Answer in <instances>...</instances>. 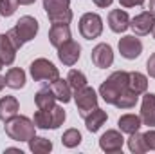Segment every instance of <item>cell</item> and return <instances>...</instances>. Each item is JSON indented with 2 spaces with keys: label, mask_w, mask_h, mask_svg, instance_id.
Segmentation results:
<instances>
[{
  "label": "cell",
  "mask_w": 155,
  "mask_h": 154,
  "mask_svg": "<svg viewBox=\"0 0 155 154\" xmlns=\"http://www.w3.org/2000/svg\"><path fill=\"white\" fill-rule=\"evenodd\" d=\"M38 29H40L38 20H36L35 16L25 15V16H22V18L15 24L13 29L7 31V37H9V40L13 42V45H15L16 49H20L24 44L31 42V40L38 35Z\"/></svg>",
  "instance_id": "1"
},
{
  "label": "cell",
  "mask_w": 155,
  "mask_h": 154,
  "mask_svg": "<svg viewBox=\"0 0 155 154\" xmlns=\"http://www.w3.org/2000/svg\"><path fill=\"white\" fill-rule=\"evenodd\" d=\"M4 129H5V134L11 140H15V142H29L36 134V125L27 116L16 114L15 118H11V120L5 121Z\"/></svg>",
  "instance_id": "2"
},
{
  "label": "cell",
  "mask_w": 155,
  "mask_h": 154,
  "mask_svg": "<svg viewBox=\"0 0 155 154\" xmlns=\"http://www.w3.org/2000/svg\"><path fill=\"white\" fill-rule=\"evenodd\" d=\"M128 87V73L126 71H116L107 78L101 87H99V96L107 102V103H116L117 96Z\"/></svg>",
  "instance_id": "3"
},
{
  "label": "cell",
  "mask_w": 155,
  "mask_h": 154,
  "mask_svg": "<svg viewBox=\"0 0 155 154\" xmlns=\"http://www.w3.org/2000/svg\"><path fill=\"white\" fill-rule=\"evenodd\" d=\"M43 9L51 24H71V0H43Z\"/></svg>",
  "instance_id": "4"
},
{
  "label": "cell",
  "mask_w": 155,
  "mask_h": 154,
  "mask_svg": "<svg viewBox=\"0 0 155 154\" xmlns=\"http://www.w3.org/2000/svg\"><path fill=\"white\" fill-rule=\"evenodd\" d=\"M29 73L35 82H54L56 78H60L58 67L52 62H49L47 58H36L31 64Z\"/></svg>",
  "instance_id": "5"
},
{
  "label": "cell",
  "mask_w": 155,
  "mask_h": 154,
  "mask_svg": "<svg viewBox=\"0 0 155 154\" xmlns=\"http://www.w3.org/2000/svg\"><path fill=\"white\" fill-rule=\"evenodd\" d=\"M79 33L87 40L97 38L103 33V18L97 13H85L79 18Z\"/></svg>",
  "instance_id": "6"
},
{
  "label": "cell",
  "mask_w": 155,
  "mask_h": 154,
  "mask_svg": "<svg viewBox=\"0 0 155 154\" xmlns=\"http://www.w3.org/2000/svg\"><path fill=\"white\" fill-rule=\"evenodd\" d=\"M72 96H74V102H76L78 113L83 116V118L88 114L92 109L97 107V94H96V91H94L92 87H88V85H85L83 89L74 91Z\"/></svg>",
  "instance_id": "7"
},
{
  "label": "cell",
  "mask_w": 155,
  "mask_h": 154,
  "mask_svg": "<svg viewBox=\"0 0 155 154\" xmlns=\"http://www.w3.org/2000/svg\"><path fill=\"white\" fill-rule=\"evenodd\" d=\"M117 47H119L121 56L126 58V60H135V58H139L141 53H143V42L137 38L135 35H126V37H123V38L119 40Z\"/></svg>",
  "instance_id": "8"
},
{
  "label": "cell",
  "mask_w": 155,
  "mask_h": 154,
  "mask_svg": "<svg viewBox=\"0 0 155 154\" xmlns=\"http://www.w3.org/2000/svg\"><path fill=\"white\" fill-rule=\"evenodd\" d=\"M155 26V16L150 11H143L139 15H135L134 18H130V27L135 33V37H146L152 33Z\"/></svg>",
  "instance_id": "9"
},
{
  "label": "cell",
  "mask_w": 155,
  "mask_h": 154,
  "mask_svg": "<svg viewBox=\"0 0 155 154\" xmlns=\"http://www.w3.org/2000/svg\"><path fill=\"white\" fill-rule=\"evenodd\" d=\"M79 56H81V45L74 40H69V42H65L63 45L58 47V58L67 67H72L79 60Z\"/></svg>",
  "instance_id": "10"
},
{
  "label": "cell",
  "mask_w": 155,
  "mask_h": 154,
  "mask_svg": "<svg viewBox=\"0 0 155 154\" xmlns=\"http://www.w3.org/2000/svg\"><path fill=\"white\" fill-rule=\"evenodd\" d=\"M92 64L99 69H107L114 64V51L108 44H97L90 53Z\"/></svg>",
  "instance_id": "11"
},
{
  "label": "cell",
  "mask_w": 155,
  "mask_h": 154,
  "mask_svg": "<svg viewBox=\"0 0 155 154\" xmlns=\"http://www.w3.org/2000/svg\"><path fill=\"white\" fill-rule=\"evenodd\" d=\"M123 145H124V138H123V132L121 131L110 129V131H107L99 138V147L105 152H121L123 151Z\"/></svg>",
  "instance_id": "12"
},
{
  "label": "cell",
  "mask_w": 155,
  "mask_h": 154,
  "mask_svg": "<svg viewBox=\"0 0 155 154\" xmlns=\"http://www.w3.org/2000/svg\"><path fill=\"white\" fill-rule=\"evenodd\" d=\"M69 40H72L69 24H52L51 26V29H49V42H51L52 47L58 49L60 45H63Z\"/></svg>",
  "instance_id": "13"
},
{
  "label": "cell",
  "mask_w": 155,
  "mask_h": 154,
  "mask_svg": "<svg viewBox=\"0 0 155 154\" xmlns=\"http://www.w3.org/2000/svg\"><path fill=\"white\" fill-rule=\"evenodd\" d=\"M108 27L114 33H124L130 27V16L123 9H112L108 13Z\"/></svg>",
  "instance_id": "14"
},
{
  "label": "cell",
  "mask_w": 155,
  "mask_h": 154,
  "mask_svg": "<svg viewBox=\"0 0 155 154\" xmlns=\"http://www.w3.org/2000/svg\"><path fill=\"white\" fill-rule=\"evenodd\" d=\"M141 120L143 125L155 127V94L148 93L143 96V103H141Z\"/></svg>",
  "instance_id": "15"
},
{
  "label": "cell",
  "mask_w": 155,
  "mask_h": 154,
  "mask_svg": "<svg viewBox=\"0 0 155 154\" xmlns=\"http://www.w3.org/2000/svg\"><path fill=\"white\" fill-rule=\"evenodd\" d=\"M49 87H51L52 94L56 96V100H60V102H63V103H69V102H71V98H72V89H71V85H69L67 80L56 78L54 82H51Z\"/></svg>",
  "instance_id": "16"
},
{
  "label": "cell",
  "mask_w": 155,
  "mask_h": 154,
  "mask_svg": "<svg viewBox=\"0 0 155 154\" xmlns=\"http://www.w3.org/2000/svg\"><path fill=\"white\" fill-rule=\"evenodd\" d=\"M107 118H108L107 111H103V109L96 107V109H92L88 114L85 116V125H87V129H88L90 132H97V131L105 125Z\"/></svg>",
  "instance_id": "17"
},
{
  "label": "cell",
  "mask_w": 155,
  "mask_h": 154,
  "mask_svg": "<svg viewBox=\"0 0 155 154\" xmlns=\"http://www.w3.org/2000/svg\"><path fill=\"white\" fill-rule=\"evenodd\" d=\"M141 125H143V120H141V116L132 114V113H128V114H123L119 120H117V127H119V131H121V132H124V134L137 132V131L141 129Z\"/></svg>",
  "instance_id": "18"
},
{
  "label": "cell",
  "mask_w": 155,
  "mask_h": 154,
  "mask_svg": "<svg viewBox=\"0 0 155 154\" xmlns=\"http://www.w3.org/2000/svg\"><path fill=\"white\" fill-rule=\"evenodd\" d=\"M18 109H20V105H18V100L15 96H4V98H0V120L4 123L18 114Z\"/></svg>",
  "instance_id": "19"
},
{
  "label": "cell",
  "mask_w": 155,
  "mask_h": 154,
  "mask_svg": "<svg viewBox=\"0 0 155 154\" xmlns=\"http://www.w3.org/2000/svg\"><path fill=\"white\" fill-rule=\"evenodd\" d=\"M16 47L13 45V42L9 40L7 33L0 35V60L4 62V65H11L16 58Z\"/></svg>",
  "instance_id": "20"
},
{
  "label": "cell",
  "mask_w": 155,
  "mask_h": 154,
  "mask_svg": "<svg viewBox=\"0 0 155 154\" xmlns=\"http://www.w3.org/2000/svg\"><path fill=\"white\" fill-rule=\"evenodd\" d=\"M128 89L134 91L135 94H144L148 89V78L139 71L128 73Z\"/></svg>",
  "instance_id": "21"
},
{
  "label": "cell",
  "mask_w": 155,
  "mask_h": 154,
  "mask_svg": "<svg viewBox=\"0 0 155 154\" xmlns=\"http://www.w3.org/2000/svg\"><path fill=\"white\" fill-rule=\"evenodd\" d=\"M35 102H36V107H38V109L51 111V109L56 105V96L52 94L51 87H45V89H40L38 93L35 94Z\"/></svg>",
  "instance_id": "22"
},
{
  "label": "cell",
  "mask_w": 155,
  "mask_h": 154,
  "mask_svg": "<svg viewBox=\"0 0 155 154\" xmlns=\"http://www.w3.org/2000/svg\"><path fill=\"white\" fill-rule=\"evenodd\" d=\"M4 80H5V85L11 89H22L25 85V71L20 67H11L5 73Z\"/></svg>",
  "instance_id": "23"
},
{
  "label": "cell",
  "mask_w": 155,
  "mask_h": 154,
  "mask_svg": "<svg viewBox=\"0 0 155 154\" xmlns=\"http://www.w3.org/2000/svg\"><path fill=\"white\" fill-rule=\"evenodd\" d=\"M29 151L35 154H47L52 151V142L51 140H47V138H41V136H33L29 142Z\"/></svg>",
  "instance_id": "24"
},
{
  "label": "cell",
  "mask_w": 155,
  "mask_h": 154,
  "mask_svg": "<svg viewBox=\"0 0 155 154\" xmlns=\"http://www.w3.org/2000/svg\"><path fill=\"white\" fill-rule=\"evenodd\" d=\"M137 100H139V94H135L134 91H130L128 87L117 96L116 100V107H119V109H132V107H135V103H137Z\"/></svg>",
  "instance_id": "25"
},
{
  "label": "cell",
  "mask_w": 155,
  "mask_h": 154,
  "mask_svg": "<svg viewBox=\"0 0 155 154\" xmlns=\"http://www.w3.org/2000/svg\"><path fill=\"white\" fill-rule=\"evenodd\" d=\"M128 149H130V152H134V154H143L148 151L146 143H144V138H143V134L139 131L130 134V138H128Z\"/></svg>",
  "instance_id": "26"
},
{
  "label": "cell",
  "mask_w": 155,
  "mask_h": 154,
  "mask_svg": "<svg viewBox=\"0 0 155 154\" xmlns=\"http://www.w3.org/2000/svg\"><path fill=\"white\" fill-rule=\"evenodd\" d=\"M51 111H52V109H51ZM51 111L38 109V111L35 113L33 121H35V125H36L38 129H52V114H51Z\"/></svg>",
  "instance_id": "27"
},
{
  "label": "cell",
  "mask_w": 155,
  "mask_h": 154,
  "mask_svg": "<svg viewBox=\"0 0 155 154\" xmlns=\"http://www.w3.org/2000/svg\"><path fill=\"white\" fill-rule=\"evenodd\" d=\"M67 82H69L72 91H78V89H83L87 85V76L78 69H71L69 75H67Z\"/></svg>",
  "instance_id": "28"
},
{
  "label": "cell",
  "mask_w": 155,
  "mask_h": 154,
  "mask_svg": "<svg viewBox=\"0 0 155 154\" xmlns=\"http://www.w3.org/2000/svg\"><path fill=\"white\" fill-rule=\"evenodd\" d=\"M61 143L69 149H74L81 143V132L78 129H67L61 136Z\"/></svg>",
  "instance_id": "29"
},
{
  "label": "cell",
  "mask_w": 155,
  "mask_h": 154,
  "mask_svg": "<svg viewBox=\"0 0 155 154\" xmlns=\"http://www.w3.org/2000/svg\"><path fill=\"white\" fill-rule=\"evenodd\" d=\"M18 9V0H0V15L13 16Z\"/></svg>",
  "instance_id": "30"
},
{
  "label": "cell",
  "mask_w": 155,
  "mask_h": 154,
  "mask_svg": "<svg viewBox=\"0 0 155 154\" xmlns=\"http://www.w3.org/2000/svg\"><path fill=\"white\" fill-rule=\"evenodd\" d=\"M51 114H52V129H58V127H61L63 125V121H65V111H63V107H60V105H54L52 107V111H51Z\"/></svg>",
  "instance_id": "31"
},
{
  "label": "cell",
  "mask_w": 155,
  "mask_h": 154,
  "mask_svg": "<svg viewBox=\"0 0 155 154\" xmlns=\"http://www.w3.org/2000/svg\"><path fill=\"white\" fill-rule=\"evenodd\" d=\"M143 138H144L146 149H148V151H155V131H148V132H144Z\"/></svg>",
  "instance_id": "32"
},
{
  "label": "cell",
  "mask_w": 155,
  "mask_h": 154,
  "mask_svg": "<svg viewBox=\"0 0 155 154\" xmlns=\"http://www.w3.org/2000/svg\"><path fill=\"white\" fill-rule=\"evenodd\" d=\"M146 69H148V75L152 78H155V53L148 58V62H146Z\"/></svg>",
  "instance_id": "33"
},
{
  "label": "cell",
  "mask_w": 155,
  "mask_h": 154,
  "mask_svg": "<svg viewBox=\"0 0 155 154\" xmlns=\"http://www.w3.org/2000/svg\"><path fill=\"white\" fill-rule=\"evenodd\" d=\"M121 7H135V5H143L144 0H119Z\"/></svg>",
  "instance_id": "34"
},
{
  "label": "cell",
  "mask_w": 155,
  "mask_h": 154,
  "mask_svg": "<svg viewBox=\"0 0 155 154\" xmlns=\"http://www.w3.org/2000/svg\"><path fill=\"white\" fill-rule=\"evenodd\" d=\"M112 2H114V0H94V4H96L97 7H110Z\"/></svg>",
  "instance_id": "35"
},
{
  "label": "cell",
  "mask_w": 155,
  "mask_h": 154,
  "mask_svg": "<svg viewBox=\"0 0 155 154\" xmlns=\"http://www.w3.org/2000/svg\"><path fill=\"white\" fill-rule=\"evenodd\" d=\"M36 0H18V4L20 5H31V4H35Z\"/></svg>",
  "instance_id": "36"
},
{
  "label": "cell",
  "mask_w": 155,
  "mask_h": 154,
  "mask_svg": "<svg viewBox=\"0 0 155 154\" xmlns=\"http://www.w3.org/2000/svg\"><path fill=\"white\" fill-rule=\"evenodd\" d=\"M148 9H150V13L155 16V0H150V7Z\"/></svg>",
  "instance_id": "37"
},
{
  "label": "cell",
  "mask_w": 155,
  "mask_h": 154,
  "mask_svg": "<svg viewBox=\"0 0 155 154\" xmlns=\"http://www.w3.org/2000/svg\"><path fill=\"white\" fill-rule=\"evenodd\" d=\"M4 85H5V80H4V76H0V91L4 89Z\"/></svg>",
  "instance_id": "38"
},
{
  "label": "cell",
  "mask_w": 155,
  "mask_h": 154,
  "mask_svg": "<svg viewBox=\"0 0 155 154\" xmlns=\"http://www.w3.org/2000/svg\"><path fill=\"white\" fill-rule=\"evenodd\" d=\"M2 67H4V62H2V60H0V71H2Z\"/></svg>",
  "instance_id": "39"
},
{
  "label": "cell",
  "mask_w": 155,
  "mask_h": 154,
  "mask_svg": "<svg viewBox=\"0 0 155 154\" xmlns=\"http://www.w3.org/2000/svg\"><path fill=\"white\" fill-rule=\"evenodd\" d=\"M152 35H153V38H155V26H153V29H152Z\"/></svg>",
  "instance_id": "40"
}]
</instances>
